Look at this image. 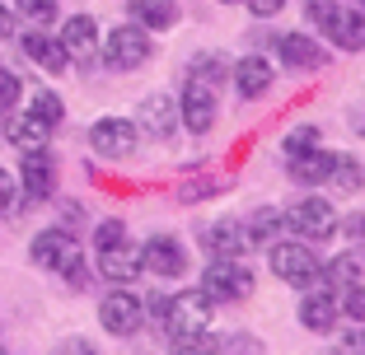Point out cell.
<instances>
[{
    "instance_id": "5bb4252c",
    "label": "cell",
    "mask_w": 365,
    "mask_h": 355,
    "mask_svg": "<svg viewBox=\"0 0 365 355\" xmlns=\"http://www.w3.org/2000/svg\"><path fill=\"white\" fill-rule=\"evenodd\" d=\"M19 178H24V192H29V201H47V196H52V187H56V164L47 159L43 150H29Z\"/></svg>"
},
{
    "instance_id": "2e32d148",
    "label": "cell",
    "mask_w": 365,
    "mask_h": 355,
    "mask_svg": "<svg viewBox=\"0 0 365 355\" xmlns=\"http://www.w3.org/2000/svg\"><path fill=\"white\" fill-rule=\"evenodd\" d=\"M202 243L211 248L215 258H244V248H248V229H244V220H220V225L206 229Z\"/></svg>"
},
{
    "instance_id": "f1b7e54d",
    "label": "cell",
    "mask_w": 365,
    "mask_h": 355,
    "mask_svg": "<svg viewBox=\"0 0 365 355\" xmlns=\"http://www.w3.org/2000/svg\"><path fill=\"white\" fill-rule=\"evenodd\" d=\"M333 183H337V187H346V192H356V187L365 183L361 164H356L351 154H333Z\"/></svg>"
},
{
    "instance_id": "1f68e13d",
    "label": "cell",
    "mask_w": 365,
    "mask_h": 355,
    "mask_svg": "<svg viewBox=\"0 0 365 355\" xmlns=\"http://www.w3.org/2000/svg\"><path fill=\"white\" fill-rule=\"evenodd\" d=\"M14 10L33 23H52L56 19V0H14Z\"/></svg>"
},
{
    "instance_id": "9c48e42d",
    "label": "cell",
    "mask_w": 365,
    "mask_h": 355,
    "mask_svg": "<svg viewBox=\"0 0 365 355\" xmlns=\"http://www.w3.org/2000/svg\"><path fill=\"white\" fill-rule=\"evenodd\" d=\"M286 225L295 229V234H304V238H328L337 229V216H333V206H328V201L309 196V201H295L286 211Z\"/></svg>"
},
{
    "instance_id": "4fadbf2b",
    "label": "cell",
    "mask_w": 365,
    "mask_h": 355,
    "mask_svg": "<svg viewBox=\"0 0 365 355\" xmlns=\"http://www.w3.org/2000/svg\"><path fill=\"white\" fill-rule=\"evenodd\" d=\"M136 127H145V136H155V140H169L173 131H178V108L169 103V94H150L145 98L140 112H136Z\"/></svg>"
},
{
    "instance_id": "7a4b0ae2",
    "label": "cell",
    "mask_w": 365,
    "mask_h": 355,
    "mask_svg": "<svg viewBox=\"0 0 365 355\" xmlns=\"http://www.w3.org/2000/svg\"><path fill=\"white\" fill-rule=\"evenodd\" d=\"M309 19L319 23L337 47H346V52L365 47V14L342 10V5H328V0H309Z\"/></svg>"
},
{
    "instance_id": "6da1fadb",
    "label": "cell",
    "mask_w": 365,
    "mask_h": 355,
    "mask_svg": "<svg viewBox=\"0 0 365 355\" xmlns=\"http://www.w3.org/2000/svg\"><path fill=\"white\" fill-rule=\"evenodd\" d=\"M29 253H33V262H38V267H47V271H56V276H66L71 285H76V290L89 280L85 262H80V243L66 234V229H47V234H38Z\"/></svg>"
},
{
    "instance_id": "f35d334b",
    "label": "cell",
    "mask_w": 365,
    "mask_h": 355,
    "mask_svg": "<svg viewBox=\"0 0 365 355\" xmlns=\"http://www.w3.org/2000/svg\"><path fill=\"white\" fill-rule=\"evenodd\" d=\"M342 229H346V238H356V243H361V238H365V216H351Z\"/></svg>"
},
{
    "instance_id": "e0dca14e",
    "label": "cell",
    "mask_w": 365,
    "mask_h": 355,
    "mask_svg": "<svg viewBox=\"0 0 365 355\" xmlns=\"http://www.w3.org/2000/svg\"><path fill=\"white\" fill-rule=\"evenodd\" d=\"M24 56H29L33 65H43V70H52V75H61L66 65H71L66 47L56 43V38H47V33H24Z\"/></svg>"
},
{
    "instance_id": "83f0119b",
    "label": "cell",
    "mask_w": 365,
    "mask_h": 355,
    "mask_svg": "<svg viewBox=\"0 0 365 355\" xmlns=\"http://www.w3.org/2000/svg\"><path fill=\"white\" fill-rule=\"evenodd\" d=\"M187 75H192L197 80V85H206V89H215V85H220V80H225V61H220V56H197V61H192V70H187Z\"/></svg>"
},
{
    "instance_id": "7c38bea8",
    "label": "cell",
    "mask_w": 365,
    "mask_h": 355,
    "mask_svg": "<svg viewBox=\"0 0 365 355\" xmlns=\"http://www.w3.org/2000/svg\"><path fill=\"white\" fill-rule=\"evenodd\" d=\"M211 122H215V94L206 85H197V80H187V89H182V127L206 136Z\"/></svg>"
},
{
    "instance_id": "7402d4cb",
    "label": "cell",
    "mask_w": 365,
    "mask_h": 355,
    "mask_svg": "<svg viewBox=\"0 0 365 355\" xmlns=\"http://www.w3.org/2000/svg\"><path fill=\"white\" fill-rule=\"evenodd\" d=\"M300 323L309 327V332H328V327L337 323V304L328 290H309L300 300Z\"/></svg>"
},
{
    "instance_id": "60d3db41",
    "label": "cell",
    "mask_w": 365,
    "mask_h": 355,
    "mask_svg": "<svg viewBox=\"0 0 365 355\" xmlns=\"http://www.w3.org/2000/svg\"><path fill=\"white\" fill-rule=\"evenodd\" d=\"M80 355H89V351H80Z\"/></svg>"
},
{
    "instance_id": "8992f818",
    "label": "cell",
    "mask_w": 365,
    "mask_h": 355,
    "mask_svg": "<svg viewBox=\"0 0 365 355\" xmlns=\"http://www.w3.org/2000/svg\"><path fill=\"white\" fill-rule=\"evenodd\" d=\"M103 61L113 70H136V65L150 61V38L140 23H122V28L108 33V47H103Z\"/></svg>"
},
{
    "instance_id": "4dcf8cb0",
    "label": "cell",
    "mask_w": 365,
    "mask_h": 355,
    "mask_svg": "<svg viewBox=\"0 0 365 355\" xmlns=\"http://www.w3.org/2000/svg\"><path fill=\"white\" fill-rule=\"evenodd\" d=\"M19 75H14V70H0V122L10 117L14 112V103H19Z\"/></svg>"
},
{
    "instance_id": "d4e9b609",
    "label": "cell",
    "mask_w": 365,
    "mask_h": 355,
    "mask_svg": "<svg viewBox=\"0 0 365 355\" xmlns=\"http://www.w3.org/2000/svg\"><path fill=\"white\" fill-rule=\"evenodd\" d=\"M29 112L38 122H47V127H56V122L66 117V103L52 94V89H33V103H29Z\"/></svg>"
},
{
    "instance_id": "4316f807",
    "label": "cell",
    "mask_w": 365,
    "mask_h": 355,
    "mask_svg": "<svg viewBox=\"0 0 365 355\" xmlns=\"http://www.w3.org/2000/svg\"><path fill=\"white\" fill-rule=\"evenodd\" d=\"M178 355H225V351H220V337H211L202 327V332H182L178 337Z\"/></svg>"
},
{
    "instance_id": "ffe728a7",
    "label": "cell",
    "mask_w": 365,
    "mask_h": 355,
    "mask_svg": "<svg viewBox=\"0 0 365 355\" xmlns=\"http://www.w3.org/2000/svg\"><path fill=\"white\" fill-rule=\"evenodd\" d=\"M235 85L244 98H262L272 89V61H262V56H244V61L235 65Z\"/></svg>"
},
{
    "instance_id": "ab89813d",
    "label": "cell",
    "mask_w": 365,
    "mask_h": 355,
    "mask_svg": "<svg viewBox=\"0 0 365 355\" xmlns=\"http://www.w3.org/2000/svg\"><path fill=\"white\" fill-rule=\"evenodd\" d=\"M10 33H14V14L0 5V38H10Z\"/></svg>"
},
{
    "instance_id": "3957f363",
    "label": "cell",
    "mask_w": 365,
    "mask_h": 355,
    "mask_svg": "<svg viewBox=\"0 0 365 355\" xmlns=\"http://www.w3.org/2000/svg\"><path fill=\"white\" fill-rule=\"evenodd\" d=\"M211 313H215V300L206 290H182L164 304V332H173V337L202 332V327H211Z\"/></svg>"
},
{
    "instance_id": "9a60e30c",
    "label": "cell",
    "mask_w": 365,
    "mask_h": 355,
    "mask_svg": "<svg viewBox=\"0 0 365 355\" xmlns=\"http://www.w3.org/2000/svg\"><path fill=\"white\" fill-rule=\"evenodd\" d=\"M56 43L66 47V56H76V61L94 56V47H98V28H94V19H89V14H76V19H66V23H61V38H56Z\"/></svg>"
},
{
    "instance_id": "d590c367",
    "label": "cell",
    "mask_w": 365,
    "mask_h": 355,
    "mask_svg": "<svg viewBox=\"0 0 365 355\" xmlns=\"http://www.w3.org/2000/svg\"><path fill=\"white\" fill-rule=\"evenodd\" d=\"M14 201H19V187H14V178L5 169H0V216H10Z\"/></svg>"
},
{
    "instance_id": "836d02e7",
    "label": "cell",
    "mask_w": 365,
    "mask_h": 355,
    "mask_svg": "<svg viewBox=\"0 0 365 355\" xmlns=\"http://www.w3.org/2000/svg\"><path fill=\"white\" fill-rule=\"evenodd\" d=\"M118 238H127L122 220H103V225L94 229V248H108V243H118Z\"/></svg>"
},
{
    "instance_id": "cb8c5ba5",
    "label": "cell",
    "mask_w": 365,
    "mask_h": 355,
    "mask_svg": "<svg viewBox=\"0 0 365 355\" xmlns=\"http://www.w3.org/2000/svg\"><path fill=\"white\" fill-rule=\"evenodd\" d=\"M131 19H136L140 28H173L178 5H173V0H131Z\"/></svg>"
},
{
    "instance_id": "5b68a950",
    "label": "cell",
    "mask_w": 365,
    "mask_h": 355,
    "mask_svg": "<svg viewBox=\"0 0 365 355\" xmlns=\"http://www.w3.org/2000/svg\"><path fill=\"white\" fill-rule=\"evenodd\" d=\"M202 290L211 295V300H230V304H239V300H248V295H253V271H248L239 258H215L211 267H206Z\"/></svg>"
},
{
    "instance_id": "603a6c76",
    "label": "cell",
    "mask_w": 365,
    "mask_h": 355,
    "mask_svg": "<svg viewBox=\"0 0 365 355\" xmlns=\"http://www.w3.org/2000/svg\"><path fill=\"white\" fill-rule=\"evenodd\" d=\"M281 225H286V216H281L277 206H258L253 216L244 220V229H248V243H262V248H272L281 238Z\"/></svg>"
},
{
    "instance_id": "74e56055",
    "label": "cell",
    "mask_w": 365,
    "mask_h": 355,
    "mask_svg": "<svg viewBox=\"0 0 365 355\" xmlns=\"http://www.w3.org/2000/svg\"><path fill=\"white\" fill-rule=\"evenodd\" d=\"M281 5H286V0H248V10L262 14V19H267V14H281Z\"/></svg>"
},
{
    "instance_id": "30bf717a",
    "label": "cell",
    "mask_w": 365,
    "mask_h": 355,
    "mask_svg": "<svg viewBox=\"0 0 365 355\" xmlns=\"http://www.w3.org/2000/svg\"><path fill=\"white\" fill-rule=\"evenodd\" d=\"M140 267L150 276H182L187 271V253H182L178 238H150L140 248Z\"/></svg>"
},
{
    "instance_id": "484cf974",
    "label": "cell",
    "mask_w": 365,
    "mask_h": 355,
    "mask_svg": "<svg viewBox=\"0 0 365 355\" xmlns=\"http://www.w3.org/2000/svg\"><path fill=\"white\" fill-rule=\"evenodd\" d=\"M328 285H356V276H361V262H356V253H342V258H333L328 267L319 271Z\"/></svg>"
},
{
    "instance_id": "44dd1931",
    "label": "cell",
    "mask_w": 365,
    "mask_h": 355,
    "mask_svg": "<svg viewBox=\"0 0 365 355\" xmlns=\"http://www.w3.org/2000/svg\"><path fill=\"white\" fill-rule=\"evenodd\" d=\"M5 136H10V145H19V150L29 154V150H43V145H47L52 127L29 112V117H5Z\"/></svg>"
},
{
    "instance_id": "277c9868",
    "label": "cell",
    "mask_w": 365,
    "mask_h": 355,
    "mask_svg": "<svg viewBox=\"0 0 365 355\" xmlns=\"http://www.w3.org/2000/svg\"><path fill=\"white\" fill-rule=\"evenodd\" d=\"M272 271H277V280H286V285H295V290H309L314 280H319V258H314L304 243H272L267 253Z\"/></svg>"
},
{
    "instance_id": "d6a6232c",
    "label": "cell",
    "mask_w": 365,
    "mask_h": 355,
    "mask_svg": "<svg viewBox=\"0 0 365 355\" xmlns=\"http://www.w3.org/2000/svg\"><path fill=\"white\" fill-rule=\"evenodd\" d=\"M342 313L351 318V323H361V327H365V285H346V304H342Z\"/></svg>"
},
{
    "instance_id": "8fae6325",
    "label": "cell",
    "mask_w": 365,
    "mask_h": 355,
    "mask_svg": "<svg viewBox=\"0 0 365 355\" xmlns=\"http://www.w3.org/2000/svg\"><path fill=\"white\" fill-rule=\"evenodd\" d=\"M98 271H103L108 280H118V285H127V280H136L140 271V248H131L127 238H118V243L98 248Z\"/></svg>"
},
{
    "instance_id": "ac0fdd59",
    "label": "cell",
    "mask_w": 365,
    "mask_h": 355,
    "mask_svg": "<svg viewBox=\"0 0 365 355\" xmlns=\"http://www.w3.org/2000/svg\"><path fill=\"white\" fill-rule=\"evenodd\" d=\"M290 178L300 187H319L333 178V154L328 150H304V154H290Z\"/></svg>"
},
{
    "instance_id": "e575fe53",
    "label": "cell",
    "mask_w": 365,
    "mask_h": 355,
    "mask_svg": "<svg viewBox=\"0 0 365 355\" xmlns=\"http://www.w3.org/2000/svg\"><path fill=\"white\" fill-rule=\"evenodd\" d=\"M220 351H230V355H262V341L258 337H230V341H220Z\"/></svg>"
},
{
    "instance_id": "b9f144b4",
    "label": "cell",
    "mask_w": 365,
    "mask_h": 355,
    "mask_svg": "<svg viewBox=\"0 0 365 355\" xmlns=\"http://www.w3.org/2000/svg\"><path fill=\"white\" fill-rule=\"evenodd\" d=\"M225 5H230V0H225Z\"/></svg>"
},
{
    "instance_id": "8d00e7d4",
    "label": "cell",
    "mask_w": 365,
    "mask_h": 355,
    "mask_svg": "<svg viewBox=\"0 0 365 355\" xmlns=\"http://www.w3.org/2000/svg\"><path fill=\"white\" fill-rule=\"evenodd\" d=\"M337 351H342V355H365V327H346Z\"/></svg>"
},
{
    "instance_id": "ba28073f",
    "label": "cell",
    "mask_w": 365,
    "mask_h": 355,
    "mask_svg": "<svg viewBox=\"0 0 365 355\" xmlns=\"http://www.w3.org/2000/svg\"><path fill=\"white\" fill-rule=\"evenodd\" d=\"M89 145H94V154H103V159H127V154L136 150V127H131L127 117H98L94 127H89Z\"/></svg>"
},
{
    "instance_id": "52a82bcc",
    "label": "cell",
    "mask_w": 365,
    "mask_h": 355,
    "mask_svg": "<svg viewBox=\"0 0 365 355\" xmlns=\"http://www.w3.org/2000/svg\"><path fill=\"white\" fill-rule=\"evenodd\" d=\"M98 323H103V332H113V337H131V332H140V323H145V304H140L131 290H113L103 304H98Z\"/></svg>"
},
{
    "instance_id": "f546056e",
    "label": "cell",
    "mask_w": 365,
    "mask_h": 355,
    "mask_svg": "<svg viewBox=\"0 0 365 355\" xmlns=\"http://www.w3.org/2000/svg\"><path fill=\"white\" fill-rule=\"evenodd\" d=\"M286 154H304V150H319V127H295L286 140H281Z\"/></svg>"
},
{
    "instance_id": "d6986e66",
    "label": "cell",
    "mask_w": 365,
    "mask_h": 355,
    "mask_svg": "<svg viewBox=\"0 0 365 355\" xmlns=\"http://www.w3.org/2000/svg\"><path fill=\"white\" fill-rule=\"evenodd\" d=\"M277 52L286 65H295V70H314V65H323V52L314 38H304V33H281L277 38Z\"/></svg>"
}]
</instances>
